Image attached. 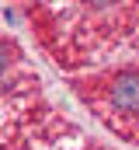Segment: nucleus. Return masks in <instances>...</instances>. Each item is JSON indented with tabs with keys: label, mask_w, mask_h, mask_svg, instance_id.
Here are the masks:
<instances>
[{
	"label": "nucleus",
	"mask_w": 139,
	"mask_h": 150,
	"mask_svg": "<svg viewBox=\"0 0 139 150\" xmlns=\"http://www.w3.org/2000/svg\"><path fill=\"white\" fill-rule=\"evenodd\" d=\"M108 101H111V112L125 115V119H136L139 115V74H122L111 87H108Z\"/></svg>",
	"instance_id": "1"
}]
</instances>
